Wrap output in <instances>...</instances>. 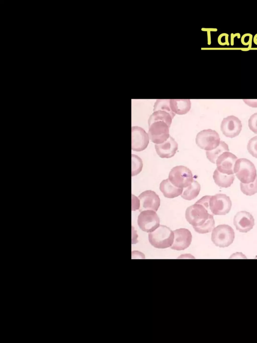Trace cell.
<instances>
[{
    "instance_id": "cell-9",
    "label": "cell",
    "mask_w": 257,
    "mask_h": 343,
    "mask_svg": "<svg viewBox=\"0 0 257 343\" xmlns=\"http://www.w3.org/2000/svg\"><path fill=\"white\" fill-rule=\"evenodd\" d=\"M138 224L143 231L151 233L160 226V218L155 211L143 210L138 216Z\"/></svg>"
},
{
    "instance_id": "cell-1",
    "label": "cell",
    "mask_w": 257,
    "mask_h": 343,
    "mask_svg": "<svg viewBox=\"0 0 257 343\" xmlns=\"http://www.w3.org/2000/svg\"><path fill=\"white\" fill-rule=\"evenodd\" d=\"M213 216L209 207L196 202L189 206L185 212L187 221L191 224L195 231L202 226Z\"/></svg>"
},
{
    "instance_id": "cell-18",
    "label": "cell",
    "mask_w": 257,
    "mask_h": 343,
    "mask_svg": "<svg viewBox=\"0 0 257 343\" xmlns=\"http://www.w3.org/2000/svg\"><path fill=\"white\" fill-rule=\"evenodd\" d=\"M170 106L175 113L184 115L189 111L191 102L190 99H170Z\"/></svg>"
},
{
    "instance_id": "cell-24",
    "label": "cell",
    "mask_w": 257,
    "mask_h": 343,
    "mask_svg": "<svg viewBox=\"0 0 257 343\" xmlns=\"http://www.w3.org/2000/svg\"><path fill=\"white\" fill-rule=\"evenodd\" d=\"M157 110H165L174 116L175 115L170 108V99H157L154 104V111Z\"/></svg>"
},
{
    "instance_id": "cell-7",
    "label": "cell",
    "mask_w": 257,
    "mask_h": 343,
    "mask_svg": "<svg viewBox=\"0 0 257 343\" xmlns=\"http://www.w3.org/2000/svg\"><path fill=\"white\" fill-rule=\"evenodd\" d=\"M169 128L163 121H158L153 122L149 125V138L156 144L164 142L170 137Z\"/></svg>"
},
{
    "instance_id": "cell-4",
    "label": "cell",
    "mask_w": 257,
    "mask_h": 343,
    "mask_svg": "<svg viewBox=\"0 0 257 343\" xmlns=\"http://www.w3.org/2000/svg\"><path fill=\"white\" fill-rule=\"evenodd\" d=\"M234 239V232L227 224H220L212 230L211 240L217 247L225 248L230 245Z\"/></svg>"
},
{
    "instance_id": "cell-21",
    "label": "cell",
    "mask_w": 257,
    "mask_h": 343,
    "mask_svg": "<svg viewBox=\"0 0 257 343\" xmlns=\"http://www.w3.org/2000/svg\"><path fill=\"white\" fill-rule=\"evenodd\" d=\"M200 185L196 180L193 181L192 183L186 187L181 194V197L186 200H191L196 198L200 191Z\"/></svg>"
},
{
    "instance_id": "cell-5",
    "label": "cell",
    "mask_w": 257,
    "mask_h": 343,
    "mask_svg": "<svg viewBox=\"0 0 257 343\" xmlns=\"http://www.w3.org/2000/svg\"><path fill=\"white\" fill-rule=\"evenodd\" d=\"M168 179L175 186L181 188L188 187L193 181L191 170L182 165L173 167L169 173Z\"/></svg>"
},
{
    "instance_id": "cell-16",
    "label": "cell",
    "mask_w": 257,
    "mask_h": 343,
    "mask_svg": "<svg viewBox=\"0 0 257 343\" xmlns=\"http://www.w3.org/2000/svg\"><path fill=\"white\" fill-rule=\"evenodd\" d=\"M178 147L177 143L171 136L164 142L155 146L157 154L162 158H170L174 156Z\"/></svg>"
},
{
    "instance_id": "cell-28",
    "label": "cell",
    "mask_w": 257,
    "mask_h": 343,
    "mask_svg": "<svg viewBox=\"0 0 257 343\" xmlns=\"http://www.w3.org/2000/svg\"><path fill=\"white\" fill-rule=\"evenodd\" d=\"M243 101L248 105L257 107V100L256 99H243Z\"/></svg>"
},
{
    "instance_id": "cell-17",
    "label": "cell",
    "mask_w": 257,
    "mask_h": 343,
    "mask_svg": "<svg viewBox=\"0 0 257 343\" xmlns=\"http://www.w3.org/2000/svg\"><path fill=\"white\" fill-rule=\"evenodd\" d=\"M160 190L165 197L173 198L181 195L183 188L173 184L169 179L163 180L160 184Z\"/></svg>"
},
{
    "instance_id": "cell-20",
    "label": "cell",
    "mask_w": 257,
    "mask_h": 343,
    "mask_svg": "<svg viewBox=\"0 0 257 343\" xmlns=\"http://www.w3.org/2000/svg\"><path fill=\"white\" fill-rule=\"evenodd\" d=\"M174 117L173 115L166 111L157 110L154 111V112L150 116L148 124L149 125L154 122L161 121L165 122L170 127Z\"/></svg>"
},
{
    "instance_id": "cell-11",
    "label": "cell",
    "mask_w": 257,
    "mask_h": 343,
    "mask_svg": "<svg viewBox=\"0 0 257 343\" xmlns=\"http://www.w3.org/2000/svg\"><path fill=\"white\" fill-rule=\"evenodd\" d=\"M149 135L144 129L138 126L132 128V149L140 152L144 150L149 143Z\"/></svg>"
},
{
    "instance_id": "cell-29",
    "label": "cell",
    "mask_w": 257,
    "mask_h": 343,
    "mask_svg": "<svg viewBox=\"0 0 257 343\" xmlns=\"http://www.w3.org/2000/svg\"><path fill=\"white\" fill-rule=\"evenodd\" d=\"M237 36H240V34L236 33L235 34H231V45H233L234 37Z\"/></svg>"
},
{
    "instance_id": "cell-19",
    "label": "cell",
    "mask_w": 257,
    "mask_h": 343,
    "mask_svg": "<svg viewBox=\"0 0 257 343\" xmlns=\"http://www.w3.org/2000/svg\"><path fill=\"white\" fill-rule=\"evenodd\" d=\"M213 178L216 185L221 187L227 188L231 186L234 180V174H226L219 172L216 168L214 171Z\"/></svg>"
},
{
    "instance_id": "cell-10",
    "label": "cell",
    "mask_w": 257,
    "mask_h": 343,
    "mask_svg": "<svg viewBox=\"0 0 257 343\" xmlns=\"http://www.w3.org/2000/svg\"><path fill=\"white\" fill-rule=\"evenodd\" d=\"M140 206L139 211L151 210L157 211L160 205V199L158 194L152 190H146L139 196Z\"/></svg>"
},
{
    "instance_id": "cell-27",
    "label": "cell",
    "mask_w": 257,
    "mask_h": 343,
    "mask_svg": "<svg viewBox=\"0 0 257 343\" xmlns=\"http://www.w3.org/2000/svg\"><path fill=\"white\" fill-rule=\"evenodd\" d=\"M248 127L252 132L257 134V112L252 115L249 118Z\"/></svg>"
},
{
    "instance_id": "cell-30",
    "label": "cell",
    "mask_w": 257,
    "mask_h": 343,
    "mask_svg": "<svg viewBox=\"0 0 257 343\" xmlns=\"http://www.w3.org/2000/svg\"><path fill=\"white\" fill-rule=\"evenodd\" d=\"M253 42H254L256 45H257V36H256V34H255V35L254 36V38H253Z\"/></svg>"
},
{
    "instance_id": "cell-13",
    "label": "cell",
    "mask_w": 257,
    "mask_h": 343,
    "mask_svg": "<svg viewBox=\"0 0 257 343\" xmlns=\"http://www.w3.org/2000/svg\"><path fill=\"white\" fill-rule=\"evenodd\" d=\"M237 160V157L233 154L229 152H224L216 160L217 169L224 174H234V167Z\"/></svg>"
},
{
    "instance_id": "cell-6",
    "label": "cell",
    "mask_w": 257,
    "mask_h": 343,
    "mask_svg": "<svg viewBox=\"0 0 257 343\" xmlns=\"http://www.w3.org/2000/svg\"><path fill=\"white\" fill-rule=\"evenodd\" d=\"M195 141L199 147L206 151L215 149L220 142L218 134L211 129L204 130L199 132Z\"/></svg>"
},
{
    "instance_id": "cell-12",
    "label": "cell",
    "mask_w": 257,
    "mask_h": 343,
    "mask_svg": "<svg viewBox=\"0 0 257 343\" xmlns=\"http://www.w3.org/2000/svg\"><path fill=\"white\" fill-rule=\"evenodd\" d=\"M242 128L240 120L234 116H228L222 121L220 129L224 135L234 138L239 135Z\"/></svg>"
},
{
    "instance_id": "cell-25",
    "label": "cell",
    "mask_w": 257,
    "mask_h": 343,
    "mask_svg": "<svg viewBox=\"0 0 257 343\" xmlns=\"http://www.w3.org/2000/svg\"><path fill=\"white\" fill-rule=\"evenodd\" d=\"M132 176L137 175L142 171L143 162L142 159L136 155L132 154Z\"/></svg>"
},
{
    "instance_id": "cell-2",
    "label": "cell",
    "mask_w": 257,
    "mask_h": 343,
    "mask_svg": "<svg viewBox=\"0 0 257 343\" xmlns=\"http://www.w3.org/2000/svg\"><path fill=\"white\" fill-rule=\"evenodd\" d=\"M174 232L168 227L160 225L149 234L150 243L156 248L165 249L171 247L174 241Z\"/></svg>"
},
{
    "instance_id": "cell-14",
    "label": "cell",
    "mask_w": 257,
    "mask_h": 343,
    "mask_svg": "<svg viewBox=\"0 0 257 343\" xmlns=\"http://www.w3.org/2000/svg\"><path fill=\"white\" fill-rule=\"evenodd\" d=\"M173 243L170 247L172 249L181 251L187 249L191 244L192 236L191 232L186 228H179L173 231Z\"/></svg>"
},
{
    "instance_id": "cell-15",
    "label": "cell",
    "mask_w": 257,
    "mask_h": 343,
    "mask_svg": "<svg viewBox=\"0 0 257 343\" xmlns=\"http://www.w3.org/2000/svg\"><path fill=\"white\" fill-rule=\"evenodd\" d=\"M233 224L237 230L241 233H247L251 230L254 224L253 216L248 212H238L234 217Z\"/></svg>"
},
{
    "instance_id": "cell-8",
    "label": "cell",
    "mask_w": 257,
    "mask_h": 343,
    "mask_svg": "<svg viewBox=\"0 0 257 343\" xmlns=\"http://www.w3.org/2000/svg\"><path fill=\"white\" fill-rule=\"evenodd\" d=\"M231 201L228 196L218 193L211 196L209 207L213 215H225L228 213L231 207Z\"/></svg>"
},
{
    "instance_id": "cell-26",
    "label": "cell",
    "mask_w": 257,
    "mask_h": 343,
    "mask_svg": "<svg viewBox=\"0 0 257 343\" xmlns=\"http://www.w3.org/2000/svg\"><path fill=\"white\" fill-rule=\"evenodd\" d=\"M247 149L250 154L257 158V136L253 137L249 140Z\"/></svg>"
},
{
    "instance_id": "cell-22",
    "label": "cell",
    "mask_w": 257,
    "mask_h": 343,
    "mask_svg": "<svg viewBox=\"0 0 257 343\" xmlns=\"http://www.w3.org/2000/svg\"><path fill=\"white\" fill-rule=\"evenodd\" d=\"M225 152H229L228 146L224 142L221 141L219 145L215 149L206 151V155L207 159L211 162L216 163L218 157Z\"/></svg>"
},
{
    "instance_id": "cell-23",
    "label": "cell",
    "mask_w": 257,
    "mask_h": 343,
    "mask_svg": "<svg viewBox=\"0 0 257 343\" xmlns=\"http://www.w3.org/2000/svg\"><path fill=\"white\" fill-rule=\"evenodd\" d=\"M240 188L241 192L248 196H251L257 193V176L254 181L249 183L240 182Z\"/></svg>"
},
{
    "instance_id": "cell-3",
    "label": "cell",
    "mask_w": 257,
    "mask_h": 343,
    "mask_svg": "<svg viewBox=\"0 0 257 343\" xmlns=\"http://www.w3.org/2000/svg\"><path fill=\"white\" fill-rule=\"evenodd\" d=\"M234 172L237 178L243 183H249L254 181L257 175L254 164L245 158H240L236 160Z\"/></svg>"
}]
</instances>
